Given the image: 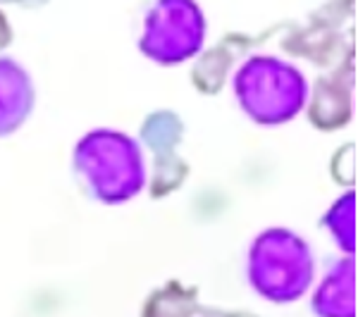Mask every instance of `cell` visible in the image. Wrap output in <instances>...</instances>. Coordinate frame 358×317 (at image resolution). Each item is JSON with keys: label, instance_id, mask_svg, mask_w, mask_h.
<instances>
[{"label": "cell", "instance_id": "obj_6", "mask_svg": "<svg viewBox=\"0 0 358 317\" xmlns=\"http://www.w3.org/2000/svg\"><path fill=\"white\" fill-rule=\"evenodd\" d=\"M317 317H356V263L354 258H342L332 265L322 284L317 286L313 303Z\"/></svg>", "mask_w": 358, "mask_h": 317}, {"label": "cell", "instance_id": "obj_2", "mask_svg": "<svg viewBox=\"0 0 358 317\" xmlns=\"http://www.w3.org/2000/svg\"><path fill=\"white\" fill-rule=\"evenodd\" d=\"M246 279L251 289L270 303L299 301L313 281L310 246L292 229H265L248 249Z\"/></svg>", "mask_w": 358, "mask_h": 317}, {"label": "cell", "instance_id": "obj_5", "mask_svg": "<svg viewBox=\"0 0 358 317\" xmlns=\"http://www.w3.org/2000/svg\"><path fill=\"white\" fill-rule=\"evenodd\" d=\"M36 103L29 72L13 57H0V136H10L27 122Z\"/></svg>", "mask_w": 358, "mask_h": 317}, {"label": "cell", "instance_id": "obj_1", "mask_svg": "<svg viewBox=\"0 0 358 317\" xmlns=\"http://www.w3.org/2000/svg\"><path fill=\"white\" fill-rule=\"evenodd\" d=\"M72 170L79 189L106 205L131 200L146 186V163L136 138L115 129H94L74 146Z\"/></svg>", "mask_w": 358, "mask_h": 317}, {"label": "cell", "instance_id": "obj_7", "mask_svg": "<svg viewBox=\"0 0 358 317\" xmlns=\"http://www.w3.org/2000/svg\"><path fill=\"white\" fill-rule=\"evenodd\" d=\"M322 224L327 227V232L334 236L337 246L344 253L354 256L356 251V193L349 191L334 203L327 215L322 217Z\"/></svg>", "mask_w": 358, "mask_h": 317}, {"label": "cell", "instance_id": "obj_4", "mask_svg": "<svg viewBox=\"0 0 358 317\" xmlns=\"http://www.w3.org/2000/svg\"><path fill=\"white\" fill-rule=\"evenodd\" d=\"M203 41V10L189 0H163L146 10L138 50L158 65H177L199 53Z\"/></svg>", "mask_w": 358, "mask_h": 317}, {"label": "cell", "instance_id": "obj_3", "mask_svg": "<svg viewBox=\"0 0 358 317\" xmlns=\"http://www.w3.org/2000/svg\"><path fill=\"white\" fill-rule=\"evenodd\" d=\"M234 96L253 122L285 124L296 117L308 98L306 77L292 62L273 55H253L236 69Z\"/></svg>", "mask_w": 358, "mask_h": 317}]
</instances>
